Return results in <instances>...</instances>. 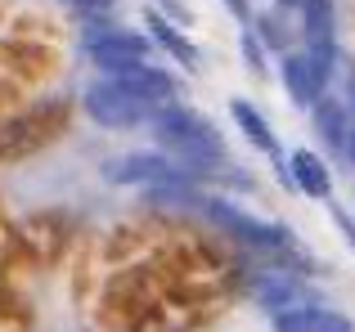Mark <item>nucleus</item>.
<instances>
[{
    "label": "nucleus",
    "mask_w": 355,
    "mask_h": 332,
    "mask_svg": "<svg viewBox=\"0 0 355 332\" xmlns=\"http://www.w3.org/2000/svg\"><path fill=\"white\" fill-rule=\"evenodd\" d=\"M153 140L157 149L166 153L171 162H180L189 175H202V171H216V166L230 162L225 153V140L216 135V126L207 117H198L193 108H180V104H166L153 113Z\"/></svg>",
    "instance_id": "1"
},
{
    "label": "nucleus",
    "mask_w": 355,
    "mask_h": 332,
    "mask_svg": "<svg viewBox=\"0 0 355 332\" xmlns=\"http://www.w3.org/2000/svg\"><path fill=\"white\" fill-rule=\"evenodd\" d=\"M198 207H202V216H207L211 225H220L234 243L252 247V252H288V247H293V234H288L284 225H270V220L243 211L239 202H230V198H211V193H202Z\"/></svg>",
    "instance_id": "2"
},
{
    "label": "nucleus",
    "mask_w": 355,
    "mask_h": 332,
    "mask_svg": "<svg viewBox=\"0 0 355 332\" xmlns=\"http://www.w3.org/2000/svg\"><path fill=\"white\" fill-rule=\"evenodd\" d=\"M81 45H86L90 63L104 68V77H117V72L139 68V63H148V54H153V41H148V36L126 32V27H113L108 18H90Z\"/></svg>",
    "instance_id": "3"
},
{
    "label": "nucleus",
    "mask_w": 355,
    "mask_h": 332,
    "mask_svg": "<svg viewBox=\"0 0 355 332\" xmlns=\"http://www.w3.org/2000/svg\"><path fill=\"white\" fill-rule=\"evenodd\" d=\"M81 104H86L90 122L108 126V131H130V126H144L153 122L157 108H148L144 99H135L130 90H121L113 77H99L86 86V95H81Z\"/></svg>",
    "instance_id": "4"
},
{
    "label": "nucleus",
    "mask_w": 355,
    "mask_h": 332,
    "mask_svg": "<svg viewBox=\"0 0 355 332\" xmlns=\"http://www.w3.org/2000/svg\"><path fill=\"white\" fill-rule=\"evenodd\" d=\"M302 36H306V59L315 68V81H320V90H329L333 68H338V14H333V0H306Z\"/></svg>",
    "instance_id": "5"
},
{
    "label": "nucleus",
    "mask_w": 355,
    "mask_h": 332,
    "mask_svg": "<svg viewBox=\"0 0 355 332\" xmlns=\"http://www.w3.org/2000/svg\"><path fill=\"white\" fill-rule=\"evenodd\" d=\"M104 180L108 184H130V189H157V184H171V180H193L180 162H171L166 153H126V158H113L104 166Z\"/></svg>",
    "instance_id": "6"
},
{
    "label": "nucleus",
    "mask_w": 355,
    "mask_h": 332,
    "mask_svg": "<svg viewBox=\"0 0 355 332\" xmlns=\"http://www.w3.org/2000/svg\"><path fill=\"white\" fill-rule=\"evenodd\" d=\"M230 117H234V126L243 135H248V144L257 153H266L270 162H275V171L284 175L288 184H293V175H288V158H284V149H279V135L270 131V122L261 117V108L257 104H248V99H230Z\"/></svg>",
    "instance_id": "7"
},
{
    "label": "nucleus",
    "mask_w": 355,
    "mask_h": 332,
    "mask_svg": "<svg viewBox=\"0 0 355 332\" xmlns=\"http://www.w3.org/2000/svg\"><path fill=\"white\" fill-rule=\"evenodd\" d=\"M252 297H257V306L270 310V315H284V310L311 306V292H306V283L297 279V274H288V270H266V274H257V283H252Z\"/></svg>",
    "instance_id": "8"
},
{
    "label": "nucleus",
    "mask_w": 355,
    "mask_h": 332,
    "mask_svg": "<svg viewBox=\"0 0 355 332\" xmlns=\"http://www.w3.org/2000/svg\"><path fill=\"white\" fill-rule=\"evenodd\" d=\"M117 86L121 90H130L135 99H144L148 108H166V104H175V81H171V72H162V68H153V63H139V68H130V72H117Z\"/></svg>",
    "instance_id": "9"
},
{
    "label": "nucleus",
    "mask_w": 355,
    "mask_h": 332,
    "mask_svg": "<svg viewBox=\"0 0 355 332\" xmlns=\"http://www.w3.org/2000/svg\"><path fill=\"white\" fill-rule=\"evenodd\" d=\"M279 77H284V90H288V99H293L297 108H311L315 99L324 95L320 81H315L311 59H306V50H284L279 54Z\"/></svg>",
    "instance_id": "10"
},
{
    "label": "nucleus",
    "mask_w": 355,
    "mask_h": 332,
    "mask_svg": "<svg viewBox=\"0 0 355 332\" xmlns=\"http://www.w3.org/2000/svg\"><path fill=\"white\" fill-rule=\"evenodd\" d=\"M270 328L275 332H355L351 319H342L338 310H324V306H297L284 310V315H270Z\"/></svg>",
    "instance_id": "11"
},
{
    "label": "nucleus",
    "mask_w": 355,
    "mask_h": 332,
    "mask_svg": "<svg viewBox=\"0 0 355 332\" xmlns=\"http://www.w3.org/2000/svg\"><path fill=\"white\" fill-rule=\"evenodd\" d=\"M144 23H148V36H153L157 45H162L166 54H171L180 68H189V72H198L202 68V59H198V45L189 41V36L180 32V23H171V18L162 14V9H148L144 14Z\"/></svg>",
    "instance_id": "12"
},
{
    "label": "nucleus",
    "mask_w": 355,
    "mask_h": 332,
    "mask_svg": "<svg viewBox=\"0 0 355 332\" xmlns=\"http://www.w3.org/2000/svg\"><path fill=\"white\" fill-rule=\"evenodd\" d=\"M288 175H293V189H302L306 198H333V175H329V162L315 158L311 149H297L288 153Z\"/></svg>",
    "instance_id": "13"
},
{
    "label": "nucleus",
    "mask_w": 355,
    "mask_h": 332,
    "mask_svg": "<svg viewBox=\"0 0 355 332\" xmlns=\"http://www.w3.org/2000/svg\"><path fill=\"white\" fill-rule=\"evenodd\" d=\"M311 113H315V131H320V140L329 144V149L347 153V135H351V122H347V104H342L338 95H329V90H324V95H320V99L311 104Z\"/></svg>",
    "instance_id": "14"
},
{
    "label": "nucleus",
    "mask_w": 355,
    "mask_h": 332,
    "mask_svg": "<svg viewBox=\"0 0 355 332\" xmlns=\"http://www.w3.org/2000/svg\"><path fill=\"white\" fill-rule=\"evenodd\" d=\"M252 32H257V41L266 45V50H275V54H284V50H288V32H284V23H279V14H261V18H252Z\"/></svg>",
    "instance_id": "15"
},
{
    "label": "nucleus",
    "mask_w": 355,
    "mask_h": 332,
    "mask_svg": "<svg viewBox=\"0 0 355 332\" xmlns=\"http://www.w3.org/2000/svg\"><path fill=\"white\" fill-rule=\"evenodd\" d=\"M243 59H248V68L257 72V77H266V45L257 41V32H243Z\"/></svg>",
    "instance_id": "16"
},
{
    "label": "nucleus",
    "mask_w": 355,
    "mask_h": 332,
    "mask_svg": "<svg viewBox=\"0 0 355 332\" xmlns=\"http://www.w3.org/2000/svg\"><path fill=\"white\" fill-rule=\"evenodd\" d=\"M68 9H77L81 18H108V9H113V0H63Z\"/></svg>",
    "instance_id": "17"
},
{
    "label": "nucleus",
    "mask_w": 355,
    "mask_h": 332,
    "mask_svg": "<svg viewBox=\"0 0 355 332\" xmlns=\"http://www.w3.org/2000/svg\"><path fill=\"white\" fill-rule=\"evenodd\" d=\"M220 5H225L239 23H252V5H248V0H220Z\"/></svg>",
    "instance_id": "18"
},
{
    "label": "nucleus",
    "mask_w": 355,
    "mask_h": 332,
    "mask_svg": "<svg viewBox=\"0 0 355 332\" xmlns=\"http://www.w3.org/2000/svg\"><path fill=\"white\" fill-rule=\"evenodd\" d=\"M333 220H338V229H342V238H347V247L355 252V225H351L347 216H342V211H333Z\"/></svg>",
    "instance_id": "19"
},
{
    "label": "nucleus",
    "mask_w": 355,
    "mask_h": 332,
    "mask_svg": "<svg viewBox=\"0 0 355 332\" xmlns=\"http://www.w3.org/2000/svg\"><path fill=\"white\" fill-rule=\"evenodd\" d=\"M157 9H162V14H175V18H180V27L189 23V9H184L180 0H162V5H157Z\"/></svg>",
    "instance_id": "20"
},
{
    "label": "nucleus",
    "mask_w": 355,
    "mask_h": 332,
    "mask_svg": "<svg viewBox=\"0 0 355 332\" xmlns=\"http://www.w3.org/2000/svg\"><path fill=\"white\" fill-rule=\"evenodd\" d=\"M342 158H347V162L355 166V122H351V135H347V153H342Z\"/></svg>",
    "instance_id": "21"
},
{
    "label": "nucleus",
    "mask_w": 355,
    "mask_h": 332,
    "mask_svg": "<svg viewBox=\"0 0 355 332\" xmlns=\"http://www.w3.org/2000/svg\"><path fill=\"white\" fill-rule=\"evenodd\" d=\"M279 5H306V0H279Z\"/></svg>",
    "instance_id": "22"
}]
</instances>
